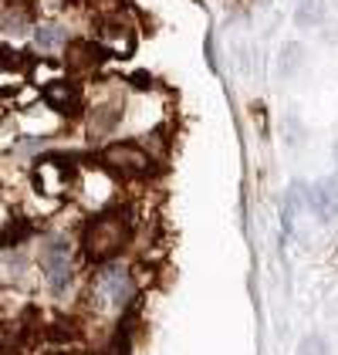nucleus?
Instances as JSON below:
<instances>
[{
  "instance_id": "obj_3",
  "label": "nucleus",
  "mask_w": 338,
  "mask_h": 355,
  "mask_svg": "<svg viewBox=\"0 0 338 355\" xmlns=\"http://www.w3.org/2000/svg\"><path fill=\"white\" fill-rule=\"evenodd\" d=\"M41 271L48 277V284L55 288V291H64L68 284H71V254H68V244L64 241H51L48 250L41 254Z\"/></svg>"
},
{
  "instance_id": "obj_2",
  "label": "nucleus",
  "mask_w": 338,
  "mask_h": 355,
  "mask_svg": "<svg viewBox=\"0 0 338 355\" xmlns=\"http://www.w3.org/2000/svg\"><path fill=\"white\" fill-rule=\"evenodd\" d=\"M98 163L109 173H122V176H149L156 159L142 149L139 142H112L98 153Z\"/></svg>"
},
{
  "instance_id": "obj_7",
  "label": "nucleus",
  "mask_w": 338,
  "mask_h": 355,
  "mask_svg": "<svg viewBox=\"0 0 338 355\" xmlns=\"http://www.w3.org/2000/svg\"><path fill=\"white\" fill-rule=\"evenodd\" d=\"M34 48L37 51H44V55H51V51H61L64 44H68V34L61 24H41V28H34Z\"/></svg>"
},
{
  "instance_id": "obj_13",
  "label": "nucleus",
  "mask_w": 338,
  "mask_h": 355,
  "mask_svg": "<svg viewBox=\"0 0 338 355\" xmlns=\"http://www.w3.org/2000/svg\"><path fill=\"white\" fill-rule=\"evenodd\" d=\"M34 7L41 14H61L64 10V0H34Z\"/></svg>"
},
{
  "instance_id": "obj_9",
  "label": "nucleus",
  "mask_w": 338,
  "mask_h": 355,
  "mask_svg": "<svg viewBox=\"0 0 338 355\" xmlns=\"http://www.w3.org/2000/svg\"><path fill=\"white\" fill-rule=\"evenodd\" d=\"M281 64H278V71H281V78H294L298 71H301V64H305V48L298 44V41H287L281 48V58H278Z\"/></svg>"
},
{
  "instance_id": "obj_10",
  "label": "nucleus",
  "mask_w": 338,
  "mask_h": 355,
  "mask_svg": "<svg viewBox=\"0 0 338 355\" xmlns=\"http://www.w3.org/2000/svg\"><path fill=\"white\" fill-rule=\"evenodd\" d=\"M294 355H332V349H328V342H325V335H305L301 342H298V349H294Z\"/></svg>"
},
{
  "instance_id": "obj_5",
  "label": "nucleus",
  "mask_w": 338,
  "mask_h": 355,
  "mask_svg": "<svg viewBox=\"0 0 338 355\" xmlns=\"http://www.w3.org/2000/svg\"><path fill=\"white\" fill-rule=\"evenodd\" d=\"M132 295H136V288L125 271H105V277L98 281V298H105L112 308H129Z\"/></svg>"
},
{
  "instance_id": "obj_4",
  "label": "nucleus",
  "mask_w": 338,
  "mask_h": 355,
  "mask_svg": "<svg viewBox=\"0 0 338 355\" xmlns=\"http://www.w3.org/2000/svg\"><path fill=\"white\" fill-rule=\"evenodd\" d=\"M308 207L318 220L338 217V183L335 180H314L308 187Z\"/></svg>"
},
{
  "instance_id": "obj_8",
  "label": "nucleus",
  "mask_w": 338,
  "mask_h": 355,
  "mask_svg": "<svg viewBox=\"0 0 338 355\" xmlns=\"http://www.w3.org/2000/svg\"><path fill=\"white\" fill-rule=\"evenodd\" d=\"M98 44H102V48H112L115 55L132 51V31L118 28V24H105V28H102V37H98Z\"/></svg>"
},
{
  "instance_id": "obj_11",
  "label": "nucleus",
  "mask_w": 338,
  "mask_h": 355,
  "mask_svg": "<svg viewBox=\"0 0 338 355\" xmlns=\"http://www.w3.org/2000/svg\"><path fill=\"white\" fill-rule=\"evenodd\" d=\"M139 146L145 149V153H149V156H152V159H163V156H166V136H163L159 129H156V132H149V136L142 139Z\"/></svg>"
},
{
  "instance_id": "obj_12",
  "label": "nucleus",
  "mask_w": 338,
  "mask_h": 355,
  "mask_svg": "<svg viewBox=\"0 0 338 355\" xmlns=\"http://www.w3.org/2000/svg\"><path fill=\"white\" fill-rule=\"evenodd\" d=\"M28 234H30L28 223H10V230H3V237H0V241H3V244H17V241H24Z\"/></svg>"
},
{
  "instance_id": "obj_1",
  "label": "nucleus",
  "mask_w": 338,
  "mask_h": 355,
  "mask_svg": "<svg viewBox=\"0 0 338 355\" xmlns=\"http://www.w3.org/2000/svg\"><path fill=\"white\" fill-rule=\"evenodd\" d=\"M129 237H132V223L115 207V210L98 214V217L84 227L82 247H84V254H88V261L105 264V261H112V257L122 254V247L129 244Z\"/></svg>"
},
{
  "instance_id": "obj_6",
  "label": "nucleus",
  "mask_w": 338,
  "mask_h": 355,
  "mask_svg": "<svg viewBox=\"0 0 338 355\" xmlns=\"http://www.w3.org/2000/svg\"><path fill=\"white\" fill-rule=\"evenodd\" d=\"M325 17H328V0H301L298 10H294V24L301 31L321 28Z\"/></svg>"
}]
</instances>
